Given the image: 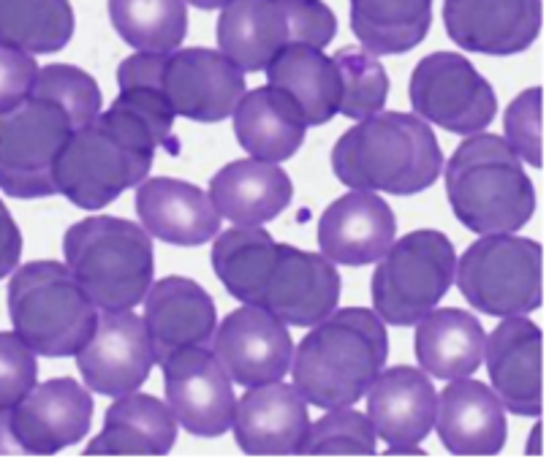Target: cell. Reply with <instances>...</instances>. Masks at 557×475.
Wrapping results in <instances>:
<instances>
[{
	"instance_id": "f546056e",
	"label": "cell",
	"mask_w": 557,
	"mask_h": 475,
	"mask_svg": "<svg viewBox=\"0 0 557 475\" xmlns=\"http://www.w3.org/2000/svg\"><path fill=\"white\" fill-rule=\"evenodd\" d=\"M417 329L419 367L441 380L471 378L484 359V326L466 310H430Z\"/></svg>"
},
{
	"instance_id": "d6a6232c",
	"label": "cell",
	"mask_w": 557,
	"mask_h": 475,
	"mask_svg": "<svg viewBox=\"0 0 557 475\" xmlns=\"http://www.w3.org/2000/svg\"><path fill=\"white\" fill-rule=\"evenodd\" d=\"M74 36L69 0H0V43L27 54L60 52Z\"/></svg>"
},
{
	"instance_id": "484cf974",
	"label": "cell",
	"mask_w": 557,
	"mask_h": 475,
	"mask_svg": "<svg viewBox=\"0 0 557 475\" xmlns=\"http://www.w3.org/2000/svg\"><path fill=\"white\" fill-rule=\"evenodd\" d=\"M177 440V418L166 402L139 389L114 397L98 438L87 443L85 454L112 457H166Z\"/></svg>"
},
{
	"instance_id": "30bf717a",
	"label": "cell",
	"mask_w": 557,
	"mask_h": 475,
	"mask_svg": "<svg viewBox=\"0 0 557 475\" xmlns=\"http://www.w3.org/2000/svg\"><path fill=\"white\" fill-rule=\"evenodd\" d=\"M411 107L424 123L471 136L493 123L498 98L471 60L457 52H433L413 68Z\"/></svg>"
},
{
	"instance_id": "ab89813d",
	"label": "cell",
	"mask_w": 557,
	"mask_h": 475,
	"mask_svg": "<svg viewBox=\"0 0 557 475\" xmlns=\"http://www.w3.org/2000/svg\"><path fill=\"white\" fill-rule=\"evenodd\" d=\"M286 14L288 27H292V43L324 49L335 38L337 20L330 5L321 0H286Z\"/></svg>"
},
{
	"instance_id": "7bdbcfd3",
	"label": "cell",
	"mask_w": 557,
	"mask_h": 475,
	"mask_svg": "<svg viewBox=\"0 0 557 475\" xmlns=\"http://www.w3.org/2000/svg\"><path fill=\"white\" fill-rule=\"evenodd\" d=\"M0 457H22L20 443L14 438V429H11L9 408H0Z\"/></svg>"
},
{
	"instance_id": "9c48e42d",
	"label": "cell",
	"mask_w": 557,
	"mask_h": 475,
	"mask_svg": "<svg viewBox=\"0 0 557 475\" xmlns=\"http://www.w3.org/2000/svg\"><path fill=\"white\" fill-rule=\"evenodd\" d=\"M71 130L65 109L49 98L27 96L0 112V190L14 199L58 193L52 168Z\"/></svg>"
},
{
	"instance_id": "44dd1931",
	"label": "cell",
	"mask_w": 557,
	"mask_h": 475,
	"mask_svg": "<svg viewBox=\"0 0 557 475\" xmlns=\"http://www.w3.org/2000/svg\"><path fill=\"white\" fill-rule=\"evenodd\" d=\"M310 416L308 402L297 386L275 384L250 386L234 408V440L248 457H294L299 454Z\"/></svg>"
},
{
	"instance_id": "4dcf8cb0",
	"label": "cell",
	"mask_w": 557,
	"mask_h": 475,
	"mask_svg": "<svg viewBox=\"0 0 557 475\" xmlns=\"http://www.w3.org/2000/svg\"><path fill=\"white\" fill-rule=\"evenodd\" d=\"M430 25L433 0H351V30L373 54L411 52Z\"/></svg>"
},
{
	"instance_id": "4fadbf2b",
	"label": "cell",
	"mask_w": 557,
	"mask_h": 475,
	"mask_svg": "<svg viewBox=\"0 0 557 475\" xmlns=\"http://www.w3.org/2000/svg\"><path fill=\"white\" fill-rule=\"evenodd\" d=\"M212 353L234 384L250 389L283 380L292 367L294 342L286 324L270 310L245 304L215 326Z\"/></svg>"
},
{
	"instance_id": "e575fe53",
	"label": "cell",
	"mask_w": 557,
	"mask_h": 475,
	"mask_svg": "<svg viewBox=\"0 0 557 475\" xmlns=\"http://www.w3.org/2000/svg\"><path fill=\"white\" fill-rule=\"evenodd\" d=\"M341 74V107L337 112L351 120H364L375 112H384L389 98V76L381 60L364 47H343L335 58Z\"/></svg>"
},
{
	"instance_id": "1f68e13d",
	"label": "cell",
	"mask_w": 557,
	"mask_h": 475,
	"mask_svg": "<svg viewBox=\"0 0 557 475\" xmlns=\"http://www.w3.org/2000/svg\"><path fill=\"white\" fill-rule=\"evenodd\" d=\"M277 248L281 242H275L261 226L228 228L212 245V270L234 299L259 304L275 266Z\"/></svg>"
},
{
	"instance_id": "ac0fdd59",
	"label": "cell",
	"mask_w": 557,
	"mask_h": 475,
	"mask_svg": "<svg viewBox=\"0 0 557 475\" xmlns=\"http://www.w3.org/2000/svg\"><path fill=\"white\" fill-rule=\"evenodd\" d=\"M446 33L457 47L479 54H517L542 30V0H446Z\"/></svg>"
},
{
	"instance_id": "8fae6325",
	"label": "cell",
	"mask_w": 557,
	"mask_h": 475,
	"mask_svg": "<svg viewBox=\"0 0 557 475\" xmlns=\"http://www.w3.org/2000/svg\"><path fill=\"white\" fill-rule=\"evenodd\" d=\"M161 367L169 411L190 435L221 438L232 429L237 397L215 353L205 346L183 348Z\"/></svg>"
},
{
	"instance_id": "7a4b0ae2",
	"label": "cell",
	"mask_w": 557,
	"mask_h": 475,
	"mask_svg": "<svg viewBox=\"0 0 557 475\" xmlns=\"http://www.w3.org/2000/svg\"><path fill=\"white\" fill-rule=\"evenodd\" d=\"M156 147L152 130L114 101L90 125L71 130L52 168L54 188L79 210H101L150 174Z\"/></svg>"
},
{
	"instance_id": "b9f144b4",
	"label": "cell",
	"mask_w": 557,
	"mask_h": 475,
	"mask_svg": "<svg viewBox=\"0 0 557 475\" xmlns=\"http://www.w3.org/2000/svg\"><path fill=\"white\" fill-rule=\"evenodd\" d=\"M20 255H22L20 226H16L14 217H11L9 207L0 201V280L16 270Z\"/></svg>"
},
{
	"instance_id": "6da1fadb",
	"label": "cell",
	"mask_w": 557,
	"mask_h": 475,
	"mask_svg": "<svg viewBox=\"0 0 557 475\" xmlns=\"http://www.w3.org/2000/svg\"><path fill=\"white\" fill-rule=\"evenodd\" d=\"M389 357V337L375 310L330 313L294 348V386L308 405L351 408L368 395Z\"/></svg>"
},
{
	"instance_id": "5bb4252c",
	"label": "cell",
	"mask_w": 557,
	"mask_h": 475,
	"mask_svg": "<svg viewBox=\"0 0 557 475\" xmlns=\"http://www.w3.org/2000/svg\"><path fill=\"white\" fill-rule=\"evenodd\" d=\"M161 90L174 114L196 123H221L232 117L245 96V71L237 68L221 49H172L166 52Z\"/></svg>"
},
{
	"instance_id": "60d3db41",
	"label": "cell",
	"mask_w": 557,
	"mask_h": 475,
	"mask_svg": "<svg viewBox=\"0 0 557 475\" xmlns=\"http://www.w3.org/2000/svg\"><path fill=\"white\" fill-rule=\"evenodd\" d=\"M36 74L38 63L33 54L0 43V112L30 96Z\"/></svg>"
},
{
	"instance_id": "3957f363",
	"label": "cell",
	"mask_w": 557,
	"mask_h": 475,
	"mask_svg": "<svg viewBox=\"0 0 557 475\" xmlns=\"http://www.w3.org/2000/svg\"><path fill=\"white\" fill-rule=\"evenodd\" d=\"M332 168L354 190L413 196L441 177L444 152L417 114L375 112L337 139Z\"/></svg>"
},
{
	"instance_id": "ee69618b",
	"label": "cell",
	"mask_w": 557,
	"mask_h": 475,
	"mask_svg": "<svg viewBox=\"0 0 557 475\" xmlns=\"http://www.w3.org/2000/svg\"><path fill=\"white\" fill-rule=\"evenodd\" d=\"M528 454H542V422H536V427H533L531 433V443H528Z\"/></svg>"
},
{
	"instance_id": "f1b7e54d",
	"label": "cell",
	"mask_w": 557,
	"mask_h": 475,
	"mask_svg": "<svg viewBox=\"0 0 557 475\" xmlns=\"http://www.w3.org/2000/svg\"><path fill=\"white\" fill-rule=\"evenodd\" d=\"M270 87L286 92L302 112L308 125L330 123L341 107V74L324 49L308 43H288L267 65Z\"/></svg>"
},
{
	"instance_id": "52a82bcc",
	"label": "cell",
	"mask_w": 557,
	"mask_h": 475,
	"mask_svg": "<svg viewBox=\"0 0 557 475\" xmlns=\"http://www.w3.org/2000/svg\"><path fill=\"white\" fill-rule=\"evenodd\" d=\"M373 275V304L384 324L417 326L455 283L457 253L444 232L422 228L389 245Z\"/></svg>"
},
{
	"instance_id": "d4e9b609",
	"label": "cell",
	"mask_w": 557,
	"mask_h": 475,
	"mask_svg": "<svg viewBox=\"0 0 557 475\" xmlns=\"http://www.w3.org/2000/svg\"><path fill=\"white\" fill-rule=\"evenodd\" d=\"M210 201L234 226H264L292 204L294 185L277 163L243 158L212 177Z\"/></svg>"
},
{
	"instance_id": "9a60e30c",
	"label": "cell",
	"mask_w": 557,
	"mask_h": 475,
	"mask_svg": "<svg viewBox=\"0 0 557 475\" xmlns=\"http://www.w3.org/2000/svg\"><path fill=\"white\" fill-rule=\"evenodd\" d=\"M9 418L22 457H54L90 433L92 397L79 380L54 378L33 386Z\"/></svg>"
},
{
	"instance_id": "8992f818",
	"label": "cell",
	"mask_w": 557,
	"mask_h": 475,
	"mask_svg": "<svg viewBox=\"0 0 557 475\" xmlns=\"http://www.w3.org/2000/svg\"><path fill=\"white\" fill-rule=\"evenodd\" d=\"M9 318L20 340L41 357H76L90 340L98 308L90 302L69 266L33 261L9 283Z\"/></svg>"
},
{
	"instance_id": "7402d4cb",
	"label": "cell",
	"mask_w": 557,
	"mask_h": 475,
	"mask_svg": "<svg viewBox=\"0 0 557 475\" xmlns=\"http://www.w3.org/2000/svg\"><path fill=\"white\" fill-rule=\"evenodd\" d=\"M145 326L158 364L183 348L207 346L215 335L218 313L210 293L190 277L169 275L145 293Z\"/></svg>"
},
{
	"instance_id": "7c38bea8",
	"label": "cell",
	"mask_w": 557,
	"mask_h": 475,
	"mask_svg": "<svg viewBox=\"0 0 557 475\" xmlns=\"http://www.w3.org/2000/svg\"><path fill=\"white\" fill-rule=\"evenodd\" d=\"M156 364L145 318L134 310H98L90 340L76 351V367L87 389L103 397L136 391Z\"/></svg>"
},
{
	"instance_id": "e0dca14e",
	"label": "cell",
	"mask_w": 557,
	"mask_h": 475,
	"mask_svg": "<svg viewBox=\"0 0 557 475\" xmlns=\"http://www.w3.org/2000/svg\"><path fill=\"white\" fill-rule=\"evenodd\" d=\"M341 272L330 259L297 250L292 245H281L259 304L286 326L305 329L335 313L341 302Z\"/></svg>"
},
{
	"instance_id": "cb8c5ba5",
	"label": "cell",
	"mask_w": 557,
	"mask_h": 475,
	"mask_svg": "<svg viewBox=\"0 0 557 475\" xmlns=\"http://www.w3.org/2000/svg\"><path fill=\"white\" fill-rule=\"evenodd\" d=\"M136 212L150 237L180 248L205 245L221 232V215L210 196L183 179H141L136 185Z\"/></svg>"
},
{
	"instance_id": "4316f807",
	"label": "cell",
	"mask_w": 557,
	"mask_h": 475,
	"mask_svg": "<svg viewBox=\"0 0 557 475\" xmlns=\"http://www.w3.org/2000/svg\"><path fill=\"white\" fill-rule=\"evenodd\" d=\"M232 114L237 141L259 161H288L302 147L308 123L297 103L277 87L245 90Z\"/></svg>"
},
{
	"instance_id": "8d00e7d4",
	"label": "cell",
	"mask_w": 557,
	"mask_h": 475,
	"mask_svg": "<svg viewBox=\"0 0 557 475\" xmlns=\"http://www.w3.org/2000/svg\"><path fill=\"white\" fill-rule=\"evenodd\" d=\"M30 96L49 98L58 107H63L74 130L82 125H90L101 112V90H98L96 79L76 65L60 63L44 65V68L38 65Z\"/></svg>"
},
{
	"instance_id": "836d02e7",
	"label": "cell",
	"mask_w": 557,
	"mask_h": 475,
	"mask_svg": "<svg viewBox=\"0 0 557 475\" xmlns=\"http://www.w3.org/2000/svg\"><path fill=\"white\" fill-rule=\"evenodd\" d=\"M114 30L136 52H172L188 33L185 0H109Z\"/></svg>"
},
{
	"instance_id": "d590c367",
	"label": "cell",
	"mask_w": 557,
	"mask_h": 475,
	"mask_svg": "<svg viewBox=\"0 0 557 475\" xmlns=\"http://www.w3.org/2000/svg\"><path fill=\"white\" fill-rule=\"evenodd\" d=\"M379 435L368 416L351 408H330L326 416L310 424L299 454L302 457H373Z\"/></svg>"
},
{
	"instance_id": "f35d334b",
	"label": "cell",
	"mask_w": 557,
	"mask_h": 475,
	"mask_svg": "<svg viewBox=\"0 0 557 475\" xmlns=\"http://www.w3.org/2000/svg\"><path fill=\"white\" fill-rule=\"evenodd\" d=\"M36 353L16 332H0V408H11L36 386Z\"/></svg>"
},
{
	"instance_id": "ffe728a7",
	"label": "cell",
	"mask_w": 557,
	"mask_h": 475,
	"mask_svg": "<svg viewBox=\"0 0 557 475\" xmlns=\"http://www.w3.org/2000/svg\"><path fill=\"white\" fill-rule=\"evenodd\" d=\"M397 221L375 190H354L332 201L319 221V248L341 266L379 264L395 242Z\"/></svg>"
},
{
	"instance_id": "83f0119b",
	"label": "cell",
	"mask_w": 557,
	"mask_h": 475,
	"mask_svg": "<svg viewBox=\"0 0 557 475\" xmlns=\"http://www.w3.org/2000/svg\"><path fill=\"white\" fill-rule=\"evenodd\" d=\"M292 43L286 0H232L218 20V47L243 71H264Z\"/></svg>"
},
{
	"instance_id": "603a6c76",
	"label": "cell",
	"mask_w": 557,
	"mask_h": 475,
	"mask_svg": "<svg viewBox=\"0 0 557 475\" xmlns=\"http://www.w3.org/2000/svg\"><path fill=\"white\" fill-rule=\"evenodd\" d=\"M433 427L449 454L495 457L506 446V408L490 386L457 378L438 395Z\"/></svg>"
},
{
	"instance_id": "2e32d148",
	"label": "cell",
	"mask_w": 557,
	"mask_h": 475,
	"mask_svg": "<svg viewBox=\"0 0 557 475\" xmlns=\"http://www.w3.org/2000/svg\"><path fill=\"white\" fill-rule=\"evenodd\" d=\"M438 391L424 370H381L368 389V418L375 435L384 438L389 454H422L419 443L435 424Z\"/></svg>"
},
{
	"instance_id": "5b68a950",
	"label": "cell",
	"mask_w": 557,
	"mask_h": 475,
	"mask_svg": "<svg viewBox=\"0 0 557 475\" xmlns=\"http://www.w3.org/2000/svg\"><path fill=\"white\" fill-rule=\"evenodd\" d=\"M65 266L98 310H131L152 286L156 253L139 223L114 215L87 217L63 237Z\"/></svg>"
},
{
	"instance_id": "f6af8a7d",
	"label": "cell",
	"mask_w": 557,
	"mask_h": 475,
	"mask_svg": "<svg viewBox=\"0 0 557 475\" xmlns=\"http://www.w3.org/2000/svg\"><path fill=\"white\" fill-rule=\"evenodd\" d=\"M185 3L196 5V9H223V5L232 3V0H185Z\"/></svg>"
},
{
	"instance_id": "277c9868",
	"label": "cell",
	"mask_w": 557,
	"mask_h": 475,
	"mask_svg": "<svg viewBox=\"0 0 557 475\" xmlns=\"http://www.w3.org/2000/svg\"><path fill=\"white\" fill-rule=\"evenodd\" d=\"M446 196L473 234L520 232L536 212V190L504 136L471 134L446 166Z\"/></svg>"
},
{
	"instance_id": "74e56055",
	"label": "cell",
	"mask_w": 557,
	"mask_h": 475,
	"mask_svg": "<svg viewBox=\"0 0 557 475\" xmlns=\"http://www.w3.org/2000/svg\"><path fill=\"white\" fill-rule=\"evenodd\" d=\"M542 87H528L525 92L511 101L506 109V141L511 150L531 166L542 168V130H544V112H542Z\"/></svg>"
},
{
	"instance_id": "ba28073f",
	"label": "cell",
	"mask_w": 557,
	"mask_h": 475,
	"mask_svg": "<svg viewBox=\"0 0 557 475\" xmlns=\"http://www.w3.org/2000/svg\"><path fill=\"white\" fill-rule=\"evenodd\" d=\"M544 250L536 239L484 234L457 261L455 277L471 308L509 318L542 308Z\"/></svg>"
},
{
	"instance_id": "d6986e66",
	"label": "cell",
	"mask_w": 557,
	"mask_h": 475,
	"mask_svg": "<svg viewBox=\"0 0 557 475\" xmlns=\"http://www.w3.org/2000/svg\"><path fill=\"white\" fill-rule=\"evenodd\" d=\"M542 329L525 315H509L484 340L493 391L515 416H542Z\"/></svg>"
}]
</instances>
